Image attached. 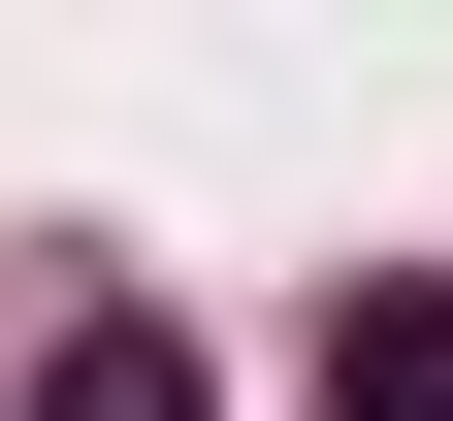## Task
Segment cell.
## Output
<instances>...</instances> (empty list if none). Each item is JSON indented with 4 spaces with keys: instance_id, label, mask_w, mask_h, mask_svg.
I'll list each match as a JSON object with an SVG mask.
<instances>
[{
    "instance_id": "obj_1",
    "label": "cell",
    "mask_w": 453,
    "mask_h": 421,
    "mask_svg": "<svg viewBox=\"0 0 453 421\" xmlns=\"http://www.w3.org/2000/svg\"><path fill=\"white\" fill-rule=\"evenodd\" d=\"M324 421H453V292H421V260L324 292Z\"/></svg>"
},
{
    "instance_id": "obj_2",
    "label": "cell",
    "mask_w": 453,
    "mask_h": 421,
    "mask_svg": "<svg viewBox=\"0 0 453 421\" xmlns=\"http://www.w3.org/2000/svg\"><path fill=\"white\" fill-rule=\"evenodd\" d=\"M33 421H195V356H162V324H130V292H97V324H65V356H33Z\"/></svg>"
}]
</instances>
